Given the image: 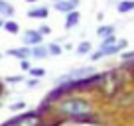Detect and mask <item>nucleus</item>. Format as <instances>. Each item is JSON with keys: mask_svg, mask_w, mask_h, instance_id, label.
Here are the masks:
<instances>
[{"mask_svg": "<svg viewBox=\"0 0 134 126\" xmlns=\"http://www.w3.org/2000/svg\"><path fill=\"white\" fill-rule=\"evenodd\" d=\"M42 38H43V36L40 34L38 30H28V32L22 36L24 43H28V45H40V43H42Z\"/></svg>", "mask_w": 134, "mask_h": 126, "instance_id": "20e7f679", "label": "nucleus"}, {"mask_svg": "<svg viewBox=\"0 0 134 126\" xmlns=\"http://www.w3.org/2000/svg\"><path fill=\"white\" fill-rule=\"evenodd\" d=\"M38 32H40V34H42V36H47V34H49V32H51V30L47 28V26H42V28H38Z\"/></svg>", "mask_w": 134, "mask_h": 126, "instance_id": "6ab92c4d", "label": "nucleus"}, {"mask_svg": "<svg viewBox=\"0 0 134 126\" xmlns=\"http://www.w3.org/2000/svg\"><path fill=\"white\" fill-rule=\"evenodd\" d=\"M47 51H49V55H59L63 51V47L59 43H51V45H47Z\"/></svg>", "mask_w": 134, "mask_h": 126, "instance_id": "2eb2a0df", "label": "nucleus"}, {"mask_svg": "<svg viewBox=\"0 0 134 126\" xmlns=\"http://www.w3.org/2000/svg\"><path fill=\"white\" fill-rule=\"evenodd\" d=\"M20 69H22V71H30V69H32V65H30L28 59H22V61H20Z\"/></svg>", "mask_w": 134, "mask_h": 126, "instance_id": "f3484780", "label": "nucleus"}, {"mask_svg": "<svg viewBox=\"0 0 134 126\" xmlns=\"http://www.w3.org/2000/svg\"><path fill=\"white\" fill-rule=\"evenodd\" d=\"M122 47H126V39H116L114 36L109 38V39H103L100 49L97 51V53H93V59L97 61V59L105 57V55H114V53H118Z\"/></svg>", "mask_w": 134, "mask_h": 126, "instance_id": "f03ea898", "label": "nucleus"}, {"mask_svg": "<svg viewBox=\"0 0 134 126\" xmlns=\"http://www.w3.org/2000/svg\"><path fill=\"white\" fill-rule=\"evenodd\" d=\"M6 81H8V83H20V81H24V77H22V75H18V77H6Z\"/></svg>", "mask_w": 134, "mask_h": 126, "instance_id": "a211bd4d", "label": "nucleus"}, {"mask_svg": "<svg viewBox=\"0 0 134 126\" xmlns=\"http://www.w3.org/2000/svg\"><path fill=\"white\" fill-rule=\"evenodd\" d=\"M122 57H124V59H134V51H128V53H124Z\"/></svg>", "mask_w": 134, "mask_h": 126, "instance_id": "412c9836", "label": "nucleus"}, {"mask_svg": "<svg viewBox=\"0 0 134 126\" xmlns=\"http://www.w3.org/2000/svg\"><path fill=\"white\" fill-rule=\"evenodd\" d=\"M4 30L8 32V34H18V30H20V26L16 24L14 20H6L4 22Z\"/></svg>", "mask_w": 134, "mask_h": 126, "instance_id": "ddd939ff", "label": "nucleus"}, {"mask_svg": "<svg viewBox=\"0 0 134 126\" xmlns=\"http://www.w3.org/2000/svg\"><path fill=\"white\" fill-rule=\"evenodd\" d=\"M26 2H30V4H34V2H38V0H26Z\"/></svg>", "mask_w": 134, "mask_h": 126, "instance_id": "5701e85b", "label": "nucleus"}, {"mask_svg": "<svg viewBox=\"0 0 134 126\" xmlns=\"http://www.w3.org/2000/svg\"><path fill=\"white\" fill-rule=\"evenodd\" d=\"M114 32H116V28L114 26H99V30H97V36L103 39H109L114 36Z\"/></svg>", "mask_w": 134, "mask_h": 126, "instance_id": "423d86ee", "label": "nucleus"}, {"mask_svg": "<svg viewBox=\"0 0 134 126\" xmlns=\"http://www.w3.org/2000/svg\"><path fill=\"white\" fill-rule=\"evenodd\" d=\"M116 10H118L120 14L132 12V10H134V0H122V2H118V4H116Z\"/></svg>", "mask_w": 134, "mask_h": 126, "instance_id": "9d476101", "label": "nucleus"}, {"mask_svg": "<svg viewBox=\"0 0 134 126\" xmlns=\"http://www.w3.org/2000/svg\"><path fill=\"white\" fill-rule=\"evenodd\" d=\"M8 55L20 57V61H22V59H28V55H32V49H28V47H18V49H10Z\"/></svg>", "mask_w": 134, "mask_h": 126, "instance_id": "1a4fd4ad", "label": "nucleus"}, {"mask_svg": "<svg viewBox=\"0 0 134 126\" xmlns=\"http://www.w3.org/2000/svg\"><path fill=\"white\" fill-rule=\"evenodd\" d=\"M30 75H32V77H43L46 71H43V69H38V67H32V69H30Z\"/></svg>", "mask_w": 134, "mask_h": 126, "instance_id": "dca6fc26", "label": "nucleus"}, {"mask_svg": "<svg viewBox=\"0 0 134 126\" xmlns=\"http://www.w3.org/2000/svg\"><path fill=\"white\" fill-rule=\"evenodd\" d=\"M47 14H49V10L46 8V6H38V8H32L28 12V18H47Z\"/></svg>", "mask_w": 134, "mask_h": 126, "instance_id": "6e6552de", "label": "nucleus"}, {"mask_svg": "<svg viewBox=\"0 0 134 126\" xmlns=\"http://www.w3.org/2000/svg\"><path fill=\"white\" fill-rule=\"evenodd\" d=\"M4 22H6V20H2V18H0V26H2V28H4Z\"/></svg>", "mask_w": 134, "mask_h": 126, "instance_id": "4be33fe9", "label": "nucleus"}, {"mask_svg": "<svg viewBox=\"0 0 134 126\" xmlns=\"http://www.w3.org/2000/svg\"><path fill=\"white\" fill-rule=\"evenodd\" d=\"M77 4H79V0H57L55 2V10H59V12H73V10L77 8Z\"/></svg>", "mask_w": 134, "mask_h": 126, "instance_id": "39448f33", "label": "nucleus"}, {"mask_svg": "<svg viewBox=\"0 0 134 126\" xmlns=\"http://www.w3.org/2000/svg\"><path fill=\"white\" fill-rule=\"evenodd\" d=\"M0 16H14L12 4H8L6 0H0Z\"/></svg>", "mask_w": 134, "mask_h": 126, "instance_id": "f8f14e48", "label": "nucleus"}, {"mask_svg": "<svg viewBox=\"0 0 134 126\" xmlns=\"http://www.w3.org/2000/svg\"><path fill=\"white\" fill-rule=\"evenodd\" d=\"M32 55H34V57L43 59V57H47V55H49V51H47V47H43L42 43H40V45H34V47H32Z\"/></svg>", "mask_w": 134, "mask_h": 126, "instance_id": "9b49d317", "label": "nucleus"}, {"mask_svg": "<svg viewBox=\"0 0 134 126\" xmlns=\"http://www.w3.org/2000/svg\"><path fill=\"white\" fill-rule=\"evenodd\" d=\"M38 124H40V116L36 112H28V114H24V116L16 118V120L8 122L4 126H38Z\"/></svg>", "mask_w": 134, "mask_h": 126, "instance_id": "7ed1b4c3", "label": "nucleus"}, {"mask_svg": "<svg viewBox=\"0 0 134 126\" xmlns=\"http://www.w3.org/2000/svg\"><path fill=\"white\" fill-rule=\"evenodd\" d=\"M10 108H12V110H20V108H26V102H16V105H12Z\"/></svg>", "mask_w": 134, "mask_h": 126, "instance_id": "aec40b11", "label": "nucleus"}, {"mask_svg": "<svg viewBox=\"0 0 134 126\" xmlns=\"http://www.w3.org/2000/svg\"><path fill=\"white\" fill-rule=\"evenodd\" d=\"M77 53H79V55H87V53H91V43H89V42L79 43V47H77Z\"/></svg>", "mask_w": 134, "mask_h": 126, "instance_id": "4468645a", "label": "nucleus"}, {"mask_svg": "<svg viewBox=\"0 0 134 126\" xmlns=\"http://www.w3.org/2000/svg\"><path fill=\"white\" fill-rule=\"evenodd\" d=\"M59 110L63 114H67L69 118H83L93 112L91 102L85 101V99H67L59 105Z\"/></svg>", "mask_w": 134, "mask_h": 126, "instance_id": "f257e3e1", "label": "nucleus"}, {"mask_svg": "<svg viewBox=\"0 0 134 126\" xmlns=\"http://www.w3.org/2000/svg\"><path fill=\"white\" fill-rule=\"evenodd\" d=\"M77 24H79V12H77V10L65 14V28L67 30H69V28H75Z\"/></svg>", "mask_w": 134, "mask_h": 126, "instance_id": "0eeeda50", "label": "nucleus"}]
</instances>
